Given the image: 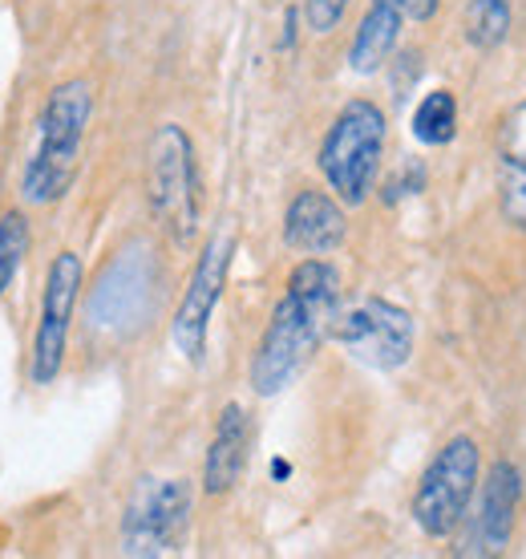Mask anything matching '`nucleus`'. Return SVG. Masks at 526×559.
<instances>
[{
  "label": "nucleus",
  "instance_id": "6ab92c4d",
  "mask_svg": "<svg viewBox=\"0 0 526 559\" xmlns=\"http://www.w3.org/2000/svg\"><path fill=\"white\" fill-rule=\"evenodd\" d=\"M417 191H426V167L414 158V163H405V167L385 182V203H397V199L417 195Z\"/></svg>",
  "mask_w": 526,
  "mask_h": 559
},
{
  "label": "nucleus",
  "instance_id": "aec40b11",
  "mask_svg": "<svg viewBox=\"0 0 526 559\" xmlns=\"http://www.w3.org/2000/svg\"><path fill=\"white\" fill-rule=\"evenodd\" d=\"M397 4H402L405 21H430L442 0H397Z\"/></svg>",
  "mask_w": 526,
  "mask_h": 559
},
{
  "label": "nucleus",
  "instance_id": "f3484780",
  "mask_svg": "<svg viewBox=\"0 0 526 559\" xmlns=\"http://www.w3.org/2000/svg\"><path fill=\"white\" fill-rule=\"evenodd\" d=\"M28 243H33V231H28L25 211H4L0 215V296L9 293L13 280L21 276Z\"/></svg>",
  "mask_w": 526,
  "mask_h": 559
},
{
  "label": "nucleus",
  "instance_id": "ddd939ff",
  "mask_svg": "<svg viewBox=\"0 0 526 559\" xmlns=\"http://www.w3.org/2000/svg\"><path fill=\"white\" fill-rule=\"evenodd\" d=\"M499 207L526 231V98L502 114L499 130Z\"/></svg>",
  "mask_w": 526,
  "mask_h": 559
},
{
  "label": "nucleus",
  "instance_id": "2eb2a0df",
  "mask_svg": "<svg viewBox=\"0 0 526 559\" xmlns=\"http://www.w3.org/2000/svg\"><path fill=\"white\" fill-rule=\"evenodd\" d=\"M409 130L421 146H450L457 134V98L454 90H430L426 98L414 106Z\"/></svg>",
  "mask_w": 526,
  "mask_h": 559
},
{
  "label": "nucleus",
  "instance_id": "f8f14e48",
  "mask_svg": "<svg viewBox=\"0 0 526 559\" xmlns=\"http://www.w3.org/2000/svg\"><path fill=\"white\" fill-rule=\"evenodd\" d=\"M251 459V414L239 402H227L215 418L207 459H203V490L207 495H227L236 490Z\"/></svg>",
  "mask_w": 526,
  "mask_h": 559
},
{
  "label": "nucleus",
  "instance_id": "39448f33",
  "mask_svg": "<svg viewBox=\"0 0 526 559\" xmlns=\"http://www.w3.org/2000/svg\"><path fill=\"white\" fill-rule=\"evenodd\" d=\"M478 487H482V450L470 433H454L417 478L414 523L430 539L454 535L470 515Z\"/></svg>",
  "mask_w": 526,
  "mask_h": 559
},
{
  "label": "nucleus",
  "instance_id": "f03ea898",
  "mask_svg": "<svg viewBox=\"0 0 526 559\" xmlns=\"http://www.w3.org/2000/svg\"><path fill=\"white\" fill-rule=\"evenodd\" d=\"M94 118V90L85 78L57 82L37 114V142L21 167V199L28 207H53L73 191L82 146Z\"/></svg>",
  "mask_w": 526,
  "mask_h": 559
},
{
  "label": "nucleus",
  "instance_id": "4468645a",
  "mask_svg": "<svg viewBox=\"0 0 526 559\" xmlns=\"http://www.w3.org/2000/svg\"><path fill=\"white\" fill-rule=\"evenodd\" d=\"M402 25L405 13L397 0H369L357 33H352V45H348V70L360 78L385 70L397 41H402Z\"/></svg>",
  "mask_w": 526,
  "mask_h": 559
},
{
  "label": "nucleus",
  "instance_id": "9b49d317",
  "mask_svg": "<svg viewBox=\"0 0 526 559\" xmlns=\"http://www.w3.org/2000/svg\"><path fill=\"white\" fill-rule=\"evenodd\" d=\"M348 239L345 203L333 191L304 187L284 207V243L300 255H333Z\"/></svg>",
  "mask_w": 526,
  "mask_h": 559
},
{
  "label": "nucleus",
  "instance_id": "0eeeda50",
  "mask_svg": "<svg viewBox=\"0 0 526 559\" xmlns=\"http://www.w3.org/2000/svg\"><path fill=\"white\" fill-rule=\"evenodd\" d=\"M231 255H236V239L227 236V231H219V236L207 239V248L194 260L191 280H187L182 300L175 308V321H170V345L182 353V361L191 365L207 361L211 321H215V308H219L223 288H227Z\"/></svg>",
  "mask_w": 526,
  "mask_h": 559
},
{
  "label": "nucleus",
  "instance_id": "a211bd4d",
  "mask_svg": "<svg viewBox=\"0 0 526 559\" xmlns=\"http://www.w3.org/2000/svg\"><path fill=\"white\" fill-rule=\"evenodd\" d=\"M348 4H352V0H304L300 16H304L308 33L328 37L333 28H340V21H345V13H348Z\"/></svg>",
  "mask_w": 526,
  "mask_h": 559
},
{
  "label": "nucleus",
  "instance_id": "6e6552de",
  "mask_svg": "<svg viewBox=\"0 0 526 559\" xmlns=\"http://www.w3.org/2000/svg\"><path fill=\"white\" fill-rule=\"evenodd\" d=\"M333 341L360 365L388 373L414 357V317L385 296H364L336 317Z\"/></svg>",
  "mask_w": 526,
  "mask_h": 559
},
{
  "label": "nucleus",
  "instance_id": "423d86ee",
  "mask_svg": "<svg viewBox=\"0 0 526 559\" xmlns=\"http://www.w3.org/2000/svg\"><path fill=\"white\" fill-rule=\"evenodd\" d=\"M85 284V264L77 252H57L49 260L41 288V305H37V329H33V349H28V381L45 390L61 378L65 369V353H70V329L73 312L82 300Z\"/></svg>",
  "mask_w": 526,
  "mask_h": 559
},
{
  "label": "nucleus",
  "instance_id": "f257e3e1",
  "mask_svg": "<svg viewBox=\"0 0 526 559\" xmlns=\"http://www.w3.org/2000/svg\"><path fill=\"white\" fill-rule=\"evenodd\" d=\"M336 317H340V272L324 255H304L288 272L284 296L263 324L248 369L251 390L260 397H276L288 390L312 365L320 345L333 336Z\"/></svg>",
  "mask_w": 526,
  "mask_h": 559
},
{
  "label": "nucleus",
  "instance_id": "1a4fd4ad",
  "mask_svg": "<svg viewBox=\"0 0 526 559\" xmlns=\"http://www.w3.org/2000/svg\"><path fill=\"white\" fill-rule=\"evenodd\" d=\"M191 519V487L187 478H142L122 515L125 556H167L179 551Z\"/></svg>",
  "mask_w": 526,
  "mask_h": 559
},
{
  "label": "nucleus",
  "instance_id": "20e7f679",
  "mask_svg": "<svg viewBox=\"0 0 526 559\" xmlns=\"http://www.w3.org/2000/svg\"><path fill=\"white\" fill-rule=\"evenodd\" d=\"M146 203L175 248H191L203 224V179L191 134L179 122H163L151 139Z\"/></svg>",
  "mask_w": 526,
  "mask_h": 559
},
{
  "label": "nucleus",
  "instance_id": "9d476101",
  "mask_svg": "<svg viewBox=\"0 0 526 559\" xmlns=\"http://www.w3.org/2000/svg\"><path fill=\"white\" fill-rule=\"evenodd\" d=\"M523 503V475L514 462H494L486 483L478 487V507H474L470 535L462 539L466 556H499L506 551L514 535V519Z\"/></svg>",
  "mask_w": 526,
  "mask_h": 559
},
{
  "label": "nucleus",
  "instance_id": "dca6fc26",
  "mask_svg": "<svg viewBox=\"0 0 526 559\" xmlns=\"http://www.w3.org/2000/svg\"><path fill=\"white\" fill-rule=\"evenodd\" d=\"M462 28H466V45L474 49H499L511 33V0H466Z\"/></svg>",
  "mask_w": 526,
  "mask_h": 559
},
{
  "label": "nucleus",
  "instance_id": "7ed1b4c3",
  "mask_svg": "<svg viewBox=\"0 0 526 559\" xmlns=\"http://www.w3.org/2000/svg\"><path fill=\"white\" fill-rule=\"evenodd\" d=\"M385 110L373 98H352L336 110L333 127L320 142V175L345 207H360L373 195L381 158H385Z\"/></svg>",
  "mask_w": 526,
  "mask_h": 559
},
{
  "label": "nucleus",
  "instance_id": "412c9836",
  "mask_svg": "<svg viewBox=\"0 0 526 559\" xmlns=\"http://www.w3.org/2000/svg\"><path fill=\"white\" fill-rule=\"evenodd\" d=\"M272 471H276V478H288L291 466H288V462H272Z\"/></svg>",
  "mask_w": 526,
  "mask_h": 559
}]
</instances>
